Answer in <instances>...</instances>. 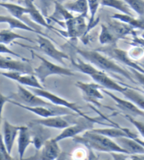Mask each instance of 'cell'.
Segmentation results:
<instances>
[{"label": "cell", "mask_w": 144, "mask_h": 160, "mask_svg": "<svg viewBox=\"0 0 144 160\" xmlns=\"http://www.w3.org/2000/svg\"><path fill=\"white\" fill-rule=\"evenodd\" d=\"M0 23H7L9 25L10 29H22V30H26L29 32H36L37 34H40L37 30L32 28L29 27L26 24H25L22 21L18 20L13 16L9 15H1L0 14Z\"/></svg>", "instance_id": "cell-27"}, {"label": "cell", "mask_w": 144, "mask_h": 160, "mask_svg": "<svg viewBox=\"0 0 144 160\" xmlns=\"http://www.w3.org/2000/svg\"><path fill=\"white\" fill-rule=\"evenodd\" d=\"M122 94L126 98L133 102L138 108L144 111V95L138 91V89L127 87Z\"/></svg>", "instance_id": "cell-29"}, {"label": "cell", "mask_w": 144, "mask_h": 160, "mask_svg": "<svg viewBox=\"0 0 144 160\" xmlns=\"http://www.w3.org/2000/svg\"><path fill=\"white\" fill-rule=\"evenodd\" d=\"M32 53L37 58L41 60V63L37 68H34L33 74L39 79L41 84L44 83L48 77L52 76V75H62V76H75V74L72 71L70 70L69 68L55 64L37 53H34L32 52Z\"/></svg>", "instance_id": "cell-3"}, {"label": "cell", "mask_w": 144, "mask_h": 160, "mask_svg": "<svg viewBox=\"0 0 144 160\" xmlns=\"http://www.w3.org/2000/svg\"><path fill=\"white\" fill-rule=\"evenodd\" d=\"M18 39L32 41L29 38L22 36L18 33H16L14 31H12V29H2V30L0 31V43L8 45V44H11L13 41Z\"/></svg>", "instance_id": "cell-32"}, {"label": "cell", "mask_w": 144, "mask_h": 160, "mask_svg": "<svg viewBox=\"0 0 144 160\" xmlns=\"http://www.w3.org/2000/svg\"><path fill=\"white\" fill-rule=\"evenodd\" d=\"M87 2L89 6V13H90V20H89L88 28H87V32H88L90 29L97 25L96 15H97L99 7L102 3V0H87Z\"/></svg>", "instance_id": "cell-34"}, {"label": "cell", "mask_w": 144, "mask_h": 160, "mask_svg": "<svg viewBox=\"0 0 144 160\" xmlns=\"http://www.w3.org/2000/svg\"><path fill=\"white\" fill-rule=\"evenodd\" d=\"M131 9L142 18L144 14V0H124Z\"/></svg>", "instance_id": "cell-35"}, {"label": "cell", "mask_w": 144, "mask_h": 160, "mask_svg": "<svg viewBox=\"0 0 144 160\" xmlns=\"http://www.w3.org/2000/svg\"><path fill=\"white\" fill-rule=\"evenodd\" d=\"M0 69L5 72H17L33 74L34 68L28 60H14L10 57H0Z\"/></svg>", "instance_id": "cell-13"}, {"label": "cell", "mask_w": 144, "mask_h": 160, "mask_svg": "<svg viewBox=\"0 0 144 160\" xmlns=\"http://www.w3.org/2000/svg\"><path fill=\"white\" fill-rule=\"evenodd\" d=\"M77 52L82 56L83 58L88 61V63L97 68L102 72H110V73H116L118 75H122L131 81L132 82L136 83V81L133 78L132 73L127 72L126 69L121 68L120 65L115 63L114 60L105 56L102 52L97 50H82L77 49Z\"/></svg>", "instance_id": "cell-1"}, {"label": "cell", "mask_w": 144, "mask_h": 160, "mask_svg": "<svg viewBox=\"0 0 144 160\" xmlns=\"http://www.w3.org/2000/svg\"><path fill=\"white\" fill-rule=\"evenodd\" d=\"M111 18L116 19V20L120 21V22H124V23L129 25L134 29H144V20L142 18H135L133 16L121 14V13H117V14H112Z\"/></svg>", "instance_id": "cell-30"}, {"label": "cell", "mask_w": 144, "mask_h": 160, "mask_svg": "<svg viewBox=\"0 0 144 160\" xmlns=\"http://www.w3.org/2000/svg\"><path fill=\"white\" fill-rule=\"evenodd\" d=\"M97 51L101 52L102 53H105L107 56L110 57L111 59L117 61L121 62L124 63L126 66L129 67L130 68H133L139 72H142L144 74V69L142 67L139 66V64L133 61V60L130 57L128 52L125 50H123L121 48H117V45H112V46H108L107 48H103V49H98Z\"/></svg>", "instance_id": "cell-10"}, {"label": "cell", "mask_w": 144, "mask_h": 160, "mask_svg": "<svg viewBox=\"0 0 144 160\" xmlns=\"http://www.w3.org/2000/svg\"><path fill=\"white\" fill-rule=\"evenodd\" d=\"M31 143H32V136L30 129L28 126L22 125L17 136V152L20 158L19 160L24 159V155Z\"/></svg>", "instance_id": "cell-22"}, {"label": "cell", "mask_w": 144, "mask_h": 160, "mask_svg": "<svg viewBox=\"0 0 144 160\" xmlns=\"http://www.w3.org/2000/svg\"><path fill=\"white\" fill-rule=\"evenodd\" d=\"M142 18H144V14H143V17H142Z\"/></svg>", "instance_id": "cell-49"}, {"label": "cell", "mask_w": 144, "mask_h": 160, "mask_svg": "<svg viewBox=\"0 0 144 160\" xmlns=\"http://www.w3.org/2000/svg\"><path fill=\"white\" fill-rule=\"evenodd\" d=\"M63 117V116L51 117V118L33 120L32 121L47 128H56V129L63 130L64 128H67L71 124Z\"/></svg>", "instance_id": "cell-25"}, {"label": "cell", "mask_w": 144, "mask_h": 160, "mask_svg": "<svg viewBox=\"0 0 144 160\" xmlns=\"http://www.w3.org/2000/svg\"><path fill=\"white\" fill-rule=\"evenodd\" d=\"M55 1H56V2H60V3H62V2H63V1H64V0H55Z\"/></svg>", "instance_id": "cell-47"}, {"label": "cell", "mask_w": 144, "mask_h": 160, "mask_svg": "<svg viewBox=\"0 0 144 160\" xmlns=\"http://www.w3.org/2000/svg\"><path fill=\"white\" fill-rule=\"evenodd\" d=\"M90 77L96 83L99 84L102 87V89L123 93L127 88L123 85L119 84L118 82H116L115 80L111 78L110 77L107 75V74H105V72L101 70L97 72V73L93 74Z\"/></svg>", "instance_id": "cell-19"}, {"label": "cell", "mask_w": 144, "mask_h": 160, "mask_svg": "<svg viewBox=\"0 0 144 160\" xmlns=\"http://www.w3.org/2000/svg\"><path fill=\"white\" fill-rule=\"evenodd\" d=\"M9 0H1V2H7Z\"/></svg>", "instance_id": "cell-48"}, {"label": "cell", "mask_w": 144, "mask_h": 160, "mask_svg": "<svg viewBox=\"0 0 144 160\" xmlns=\"http://www.w3.org/2000/svg\"><path fill=\"white\" fill-rule=\"evenodd\" d=\"M22 3L24 4V7L27 9L28 16L32 22H35L36 24L39 25V26H44L47 29L53 30L56 33H59V32L56 31V29L52 26L49 22L44 18L43 14H41L37 7H36L33 2V0H22Z\"/></svg>", "instance_id": "cell-17"}, {"label": "cell", "mask_w": 144, "mask_h": 160, "mask_svg": "<svg viewBox=\"0 0 144 160\" xmlns=\"http://www.w3.org/2000/svg\"><path fill=\"white\" fill-rule=\"evenodd\" d=\"M32 92L37 96H39V97L44 98V100L46 99L47 102H49L50 103L55 105V106L71 109L74 112H75L78 116L82 117V118H90V117H88L84 112H82L81 109L78 108V105L76 103L69 102L67 99L63 98H61L60 96H58L57 94H54V93L50 92V91L47 90L46 89L32 88Z\"/></svg>", "instance_id": "cell-7"}, {"label": "cell", "mask_w": 144, "mask_h": 160, "mask_svg": "<svg viewBox=\"0 0 144 160\" xmlns=\"http://www.w3.org/2000/svg\"><path fill=\"white\" fill-rule=\"evenodd\" d=\"M109 29L112 32V33L117 37L118 39L125 38L126 36L134 32V28L129 25L126 24L124 22H120L118 20L112 18L108 22V25H106Z\"/></svg>", "instance_id": "cell-24"}, {"label": "cell", "mask_w": 144, "mask_h": 160, "mask_svg": "<svg viewBox=\"0 0 144 160\" xmlns=\"http://www.w3.org/2000/svg\"><path fill=\"white\" fill-rule=\"evenodd\" d=\"M60 152L61 149L59 146V142L54 138H51L45 142L40 150H37L33 156L23 160H56Z\"/></svg>", "instance_id": "cell-14"}, {"label": "cell", "mask_w": 144, "mask_h": 160, "mask_svg": "<svg viewBox=\"0 0 144 160\" xmlns=\"http://www.w3.org/2000/svg\"><path fill=\"white\" fill-rule=\"evenodd\" d=\"M102 93H105L107 95L109 96L116 102L117 107L121 111H123L125 115H129V116L134 117V118L138 116L144 117V111L138 108L133 102L129 101L128 99L125 100V99L121 98L115 95L113 93L110 92L109 90H105V89H102Z\"/></svg>", "instance_id": "cell-16"}, {"label": "cell", "mask_w": 144, "mask_h": 160, "mask_svg": "<svg viewBox=\"0 0 144 160\" xmlns=\"http://www.w3.org/2000/svg\"><path fill=\"white\" fill-rule=\"evenodd\" d=\"M94 132L99 133L101 135L107 136L110 139H117L120 137H128V138L136 139L139 138L137 134L132 132L127 128H121L120 126L109 127L104 128H93L91 129Z\"/></svg>", "instance_id": "cell-20"}, {"label": "cell", "mask_w": 144, "mask_h": 160, "mask_svg": "<svg viewBox=\"0 0 144 160\" xmlns=\"http://www.w3.org/2000/svg\"><path fill=\"white\" fill-rule=\"evenodd\" d=\"M101 28L102 29H101L98 37V41L100 44L102 45H108V46L117 45V42L119 39L112 33L109 27L105 24H102Z\"/></svg>", "instance_id": "cell-28"}, {"label": "cell", "mask_w": 144, "mask_h": 160, "mask_svg": "<svg viewBox=\"0 0 144 160\" xmlns=\"http://www.w3.org/2000/svg\"><path fill=\"white\" fill-rule=\"evenodd\" d=\"M37 42L38 44L37 48L41 52L45 54L46 56H49L52 59L59 62L61 64L65 65L64 60H69L70 59L68 55H67L65 52L58 49L53 44V43L46 36L44 37L43 35L37 34Z\"/></svg>", "instance_id": "cell-9"}, {"label": "cell", "mask_w": 144, "mask_h": 160, "mask_svg": "<svg viewBox=\"0 0 144 160\" xmlns=\"http://www.w3.org/2000/svg\"><path fill=\"white\" fill-rule=\"evenodd\" d=\"M112 160H131V155L121 152H112L110 153Z\"/></svg>", "instance_id": "cell-41"}, {"label": "cell", "mask_w": 144, "mask_h": 160, "mask_svg": "<svg viewBox=\"0 0 144 160\" xmlns=\"http://www.w3.org/2000/svg\"><path fill=\"white\" fill-rule=\"evenodd\" d=\"M97 122L98 121L94 118H85L81 117V118L77 120L73 124H71L67 128L62 130L61 132L54 137V139L57 142H59L66 139L75 138V136H79L81 133L93 129V124Z\"/></svg>", "instance_id": "cell-4"}, {"label": "cell", "mask_w": 144, "mask_h": 160, "mask_svg": "<svg viewBox=\"0 0 144 160\" xmlns=\"http://www.w3.org/2000/svg\"><path fill=\"white\" fill-rule=\"evenodd\" d=\"M63 5L70 12H75L78 15L85 18L88 16L89 6L87 0H74L71 2H65Z\"/></svg>", "instance_id": "cell-26"}, {"label": "cell", "mask_w": 144, "mask_h": 160, "mask_svg": "<svg viewBox=\"0 0 144 160\" xmlns=\"http://www.w3.org/2000/svg\"><path fill=\"white\" fill-rule=\"evenodd\" d=\"M65 26L67 29L65 37H68L70 39H77L87 33L88 24L86 22V18L82 16H74L68 19L65 22Z\"/></svg>", "instance_id": "cell-12"}, {"label": "cell", "mask_w": 144, "mask_h": 160, "mask_svg": "<svg viewBox=\"0 0 144 160\" xmlns=\"http://www.w3.org/2000/svg\"><path fill=\"white\" fill-rule=\"evenodd\" d=\"M10 103L14 104V106H17L18 107L22 108V109H26L29 112H32L36 114L37 116L41 117L43 118H51V117L56 116H77V114L74 112L73 111L67 108L60 107V106H52V107H47V106H27L25 105H22L21 103L15 102L14 100H10Z\"/></svg>", "instance_id": "cell-5"}, {"label": "cell", "mask_w": 144, "mask_h": 160, "mask_svg": "<svg viewBox=\"0 0 144 160\" xmlns=\"http://www.w3.org/2000/svg\"><path fill=\"white\" fill-rule=\"evenodd\" d=\"M11 100L21 103L22 105L27 106H47V107H52L56 106L52 104L49 102L44 100L42 98L39 97L33 92H31L30 90L25 88L20 84L17 85V92L10 95Z\"/></svg>", "instance_id": "cell-6"}, {"label": "cell", "mask_w": 144, "mask_h": 160, "mask_svg": "<svg viewBox=\"0 0 144 160\" xmlns=\"http://www.w3.org/2000/svg\"><path fill=\"white\" fill-rule=\"evenodd\" d=\"M131 160H140L139 155H131Z\"/></svg>", "instance_id": "cell-44"}, {"label": "cell", "mask_w": 144, "mask_h": 160, "mask_svg": "<svg viewBox=\"0 0 144 160\" xmlns=\"http://www.w3.org/2000/svg\"><path fill=\"white\" fill-rule=\"evenodd\" d=\"M71 63L73 64V66L76 68L78 72H82L83 74H86V75H89V76H91L93 74L97 73V72H99V69H97V68H95L93 65H92L91 63H87V62H84L82 60L78 59L77 60H71Z\"/></svg>", "instance_id": "cell-33"}, {"label": "cell", "mask_w": 144, "mask_h": 160, "mask_svg": "<svg viewBox=\"0 0 144 160\" xmlns=\"http://www.w3.org/2000/svg\"><path fill=\"white\" fill-rule=\"evenodd\" d=\"M0 7H3L6 10L11 14V16L16 18L18 20L22 21V22H24L25 24H26L27 26H29V27L32 28L35 30L37 31L40 33V35H43V36H46L44 35V32L41 30V28L40 26L37 24H36L35 22H32L29 17H26V15H28L27 13V9L24 6L17 5V4H14L10 3V2H0Z\"/></svg>", "instance_id": "cell-11"}, {"label": "cell", "mask_w": 144, "mask_h": 160, "mask_svg": "<svg viewBox=\"0 0 144 160\" xmlns=\"http://www.w3.org/2000/svg\"><path fill=\"white\" fill-rule=\"evenodd\" d=\"M139 158H140V160H144V155H139Z\"/></svg>", "instance_id": "cell-46"}, {"label": "cell", "mask_w": 144, "mask_h": 160, "mask_svg": "<svg viewBox=\"0 0 144 160\" xmlns=\"http://www.w3.org/2000/svg\"><path fill=\"white\" fill-rule=\"evenodd\" d=\"M135 140H136V141H137L138 143H139V144L142 145V146L143 147V148H144V140H140V139H139V138H136V139H135Z\"/></svg>", "instance_id": "cell-43"}, {"label": "cell", "mask_w": 144, "mask_h": 160, "mask_svg": "<svg viewBox=\"0 0 144 160\" xmlns=\"http://www.w3.org/2000/svg\"><path fill=\"white\" fill-rule=\"evenodd\" d=\"M73 140L76 143H81L88 149L105 153L112 152H121L127 154V152L121 148L115 140L107 136L94 132L92 130L85 132L82 136H77ZM128 155V154H127Z\"/></svg>", "instance_id": "cell-2"}, {"label": "cell", "mask_w": 144, "mask_h": 160, "mask_svg": "<svg viewBox=\"0 0 144 160\" xmlns=\"http://www.w3.org/2000/svg\"><path fill=\"white\" fill-rule=\"evenodd\" d=\"M76 87L81 90L83 99L88 103L94 105L97 107H102L101 101L104 99V96L100 90L102 87L96 82H77Z\"/></svg>", "instance_id": "cell-8"}, {"label": "cell", "mask_w": 144, "mask_h": 160, "mask_svg": "<svg viewBox=\"0 0 144 160\" xmlns=\"http://www.w3.org/2000/svg\"><path fill=\"white\" fill-rule=\"evenodd\" d=\"M0 54H6V55H10V56H15L17 58L21 59V60H26V58L22 57L21 55L17 54V52H14L13 50L10 49V48L7 47V44L0 43Z\"/></svg>", "instance_id": "cell-38"}, {"label": "cell", "mask_w": 144, "mask_h": 160, "mask_svg": "<svg viewBox=\"0 0 144 160\" xmlns=\"http://www.w3.org/2000/svg\"><path fill=\"white\" fill-rule=\"evenodd\" d=\"M125 118L126 119L128 120V121L136 127V128L138 130V132L140 133L141 136L144 138V122L139 121V120H136L134 117L129 116V115H125Z\"/></svg>", "instance_id": "cell-37"}, {"label": "cell", "mask_w": 144, "mask_h": 160, "mask_svg": "<svg viewBox=\"0 0 144 160\" xmlns=\"http://www.w3.org/2000/svg\"><path fill=\"white\" fill-rule=\"evenodd\" d=\"M11 100L10 96H6L0 92V133H1V122H2V112H3L4 106L6 103L10 102Z\"/></svg>", "instance_id": "cell-39"}, {"label": "cell", "mask_w": 144, "mask_h": 160, "mask_svg": "<svg viewBox=\"0 0 144 160\" xmlns=\"http://www.w3.org/2000/svg\"><path fill=\"white\" fill-rule=\"evenodd\" d=\"M0 160H7L5 158H4V156L2 155V154L1 153V152H0Z\"/></svg>", "instance_id": "cell-45"}, {"label": "cell", "mask_w": 144, "mask_h": 160, "mask_svg": "<svg viewBox=\"0 0 144 160\" xmlns=\"http://www.w3.org/2000/svg\"><path fill=\"white\" fill-rule=\"evenodd\" d=\"M130 69L133 78L135 80H136V82H139L140 85L142 86V87H144V74L133 68H130Z\"/></svg>", "instance_id": "cell-40"}, {"label": "cell", "mask_w": 144, "mask_h": 160, "mask_svg": "<svg viewBox=\"0 0 144 160\" xmlns=\"http://www.w3.org/2000/svg\"><path fill=\"white\" fill-rule=\"evenodd\" d=\"M28 127L32 133V144L37 150H40L44 146L45 142L51 139V133L48 130H47V128L37 124L32 121L29 123Z\"/></svg>", "instance_id": "cell-18"}, {"label": "cell", "mask_w": 144, "mask_h": 160, "mask_svg": "<svg viewBox=\"0 0 144 160\" xmlns=\"http://www.w3.org/2000/svg\"><path fill=\"white\" fill-rule=\"evenodd\" d=\"M101 5L102 7H107L115 9V10L120 11L121 14L133 16L132 9L129 7V6L124 2V0H102Z\"/></svg>", "instance_id": "cell-31"}, {"label": "cell", "mask_w": 144, "mask_h": 160, "mask_svg": "<svg viewBox=\"0 0 144 160\" xmlns=\"http://www.w3.org/2000/svg\"><path fill=\"white\" fill-rule=\"evenodd\" d=\"M115 141L130 155H144V148L139 144L135 139L128 137H120L115 139Z\"/></svg>", "instance_id": "cell-23"}, {"label": "cell", "mask_w": 144, "mask_h": 160, "mask_svg": "<svg viewBox=\"0 0 144 160\" xmlns=\"http://www.w3.org/2000/svg\"><path fill=\"white\" fill-rule=\"evenodd\" d=\"M88 149V148H87ZM89 151V155H88V160H101L95 155L94 152L91 149H88ZM103 160H109V159H103Z\"/></svg>", "instance_id": "cell-42"}, {"label": "cell", "mask_w": 144, "mask_h": 160, "mask_svg": "<svg viewBox=\"0 0 144 160\" xmlns=\"http://www.w3.org/2000/svg\"><path fill=\"white\" fill-rule=\"evenodd\" d=\"M22 125L17 126L14 124H10L9 121L5 120L3 122V127H2V140H3L4 144L7 149L9 153H11L12 148L14 147V142L16 138L18 136L19 131H20Z\"/></svg>", "instance_id": "cell-21"}, {"label": "cell", "mask_w": 144, "mask_h": 160, "mask_svg": "<svg viewBox=\"0 0 144 160\" xmlns=\"http://www.w3.org/2000/svg\"><path fill=\"white\" fill-rule=\"evenodd\" d=\"M0 75L15 81L17 84L36 89H45L34 74H23L17 72H0Z\"/></svg>", "instance_id": "cell-15"}, {"label": "cell", "mask_w": 144, "mask_h": 160, "mask_svg": "<svg viewBox=\"0 0 144 160\" xmlns=\"http://www.w3.org/2000/svg\"><path fill=\"white\" fill-rule=\"evenodd\" d=\"M142 88H143V90H144V87H142Z\"/></svg>", "instance_id": "cell-50"}, {"label": "cell", "mask_w": 144, "mask_h": 160, "mask_svg": "<svg viewBox=\"0 0 144 160\" xmlns=\"http://www.w3.org/2000/svg\"><path fill=\"white\" fill-rule=\"evenodd\" d=\"M89 151L87 148H78L71 153L72 160H88Z\"/></svg>", "instance_id": "cell-36"}]
</instances>
